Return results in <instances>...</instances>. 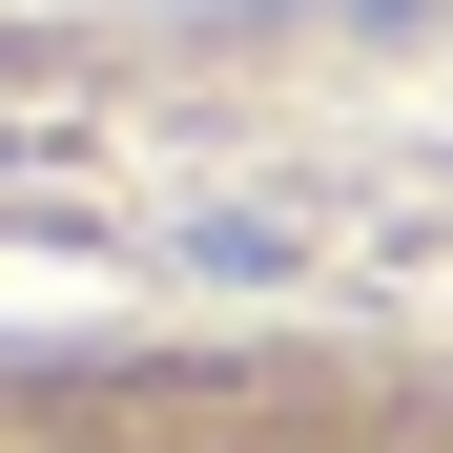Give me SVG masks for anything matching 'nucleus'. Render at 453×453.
Listing matches in <instances>:
<instances>
[{
	"label": "nucleus",
	"instance_id": "1",
	"mask_svg": "<svg viewBox=\"0 0 453 453\" xmlns=\"http://www.w3.org/2000/svg\"><path fill=\"white\" fill-rule=\"evenodd\" d=\"M0 453H453V371L371 330H83L0 350Z\"/></svg>",
	"mask_w": 453,
	"mask_h": 453
}]
</instances>
